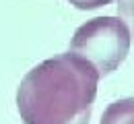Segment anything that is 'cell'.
<instances>
[{
    "label": "cell",
    "instance_id": "1",
    "mask_svg": "<svg viewBox=\"0 0 134 124\" xmlns=\"http://www.w3.org/2000/svg\"><path fill=\"white\" fill-rule=\"evenodd\" d=\"M99 72L68 52L43 60L17 89V110L25 124H89Z\"/></svg>",
    "mask_w": 134,
    "mask_h": 124
},
{
    "label": "cell",
    "instance_id": "2",
    "mask_svg": "<svg viewBox=\"0 0 134 124\" xmlns=\"http://www.w3.org/2000/svg\"><path fill=\"white\" fill-rule=\"evenodd\" d=\"M130 29L124 19L97 17L81 25L70 41V52L85 58L99 77L111 74L126 60L130 50Z\"/></svg>",
    "mask_w": 134,
    "mask_h": 124
},
{
    "label": "cell",
    "instance_id": "3",
    "mask_svg": "<svg viewBox=\"0 0 134 124\" xmlns=\"http://www.w3.org/2000/svg\"><path fill=\"white\" fill-rule=\"evenodd\" d=\"M99 124H134V97L118 99L109 104Z\"/></svg>",
    "mask_w": 134,
    "mask_h": 124
},
{
    "label": "cell",
    "instance_id": "4",
    "mask_svg": "<svg viewBox=\"0 0 134 124\" xmlns=\"http://www.w3.org/2000/svg\"><path fill=\"white\" fill-rule=\"evenodd\" d=\"M118 13H120V17L124 19V23L128 25L130 35H132V39H134V0H120Z\"/></svg>",
    "mask_w": 134,
    "mask_h": 124
},
{
    "label": "cell",
    "instance_id": "5",
    "mask_svg": "<svg viewBox=\"0 0 134 124\" xmlns=\"http://www.w3.org/2000/svg\"><path fill=\"white\" fill-rule=\"evenodd\" d=\"M74 8H81V10H93V8H99L105 4H111L114 0H68Z\"/></svg>",
    "mask_w": 134,
    "mask_h": 124
}]
</instances>
